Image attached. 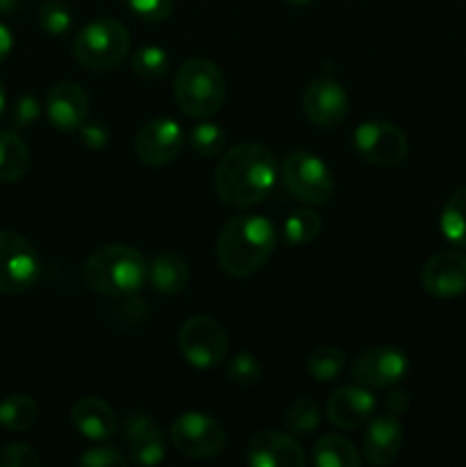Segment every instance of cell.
I'll return each instance as SVG.
<instances>
[{
    "instance_id": "cell-1",
    "label": "cell",
    "mask_w": 466,
    "mask_h": 467,
    "mask_svg": "<svg viewBox=\"0 0 466 467\" xmlns=\"http://www.w3.org/2000/svg\"><path fill=\"white\" fill-rule=\"evenodd\" d=\"M277 181V160L272 150L254 141L233 146L215 169V194L227 208L249 210L272 192Z\"/></svg>"
},
{
    "instance_id": "cell-2",
    "label": "cell",
    "mask_w": 466,
    "mask_h": 467,
    "mask_svg": "<svg viewBox=\"0 0 466 467\" xmlns=\"http://www.w3.org/2000/svg\"><path fill=\"white\" fill-rule=\"evenodd\" d=\"M277 249V228L259 214H240L219 231L215 255L228 276L247 278L259 272Z\"/></svg>"
},
{
    "instance_id": "cell-3",
    "label": "cell",
    "mask_w": 466,
    "mask_h": 467,
    "mask_svg": "<svg viewBox=\"0 0 466 467\" xmlns=\"http://www.w3.org/2000/svg\"><path fill=\"white\" fill-rule=\"evenodd\" d=\"M146 260L128 244H108L96 249L82 267L85 285L110 299L132 296L146 281Z\"/></svg>"
},
{
    "instance_id": "cell-4",
    "label": "cell",
    "mask_w": 466,
    "mask_h": 467,
    "mask_svg": "<svg viewBox=\"0 0 466 467\" xmlns=\"http://www.w3.org/2000/svg\"><path fill=\"white\" fill-rule=\"evenodd\" d=\"M178 108L192 119H210L219 112L227 96V82L215 62L206 57H192L178 67L174 80Z\"/></svg>"
},
{
    "instance_id": "cell-5",
    "label": "cell",
    "mask_w": 466,
    "mask_h": 467,
    "mask_svg": "<svg viewBox=\"0 0 466 467\" xmlns=\"http://www.w3.org/2000/svg\"><path fill=\"white\" fill-rule=\"evenodd\" d=\"M131 48L126 26L114 18H99L78 32L73 39V55L90 71H110L119 67Z\"/></svg>"
},
{
    "instance_id": "cell-6",
    "label": "cell",
    "mask_w": 466,
    "mask_h": 467,
    "mask_svg": "<svg viewBox=\"0 0 466 467\" xmlns=\"http://www.w3.org/2000/svg\"><path fill=\"white\" fill-rule=\"evenodd\" d=\"M281 181L297 201L306 205H324L336 192L332 171L313 153L295 150L281 164Z\"/></svg>"
},
{
    "instance_id": "cell-7",
    "label": "cell",
    "mask_w": 466,
    "mask_h": 467,
    "mask_svg": "<svg viewBox=\"0 0 466 467\" xmlns=\"http://www.w3.org/2000/svg\"><path fill=\"white\" fill-rule=\"evenodd\" d=\"M39 255L27 237L12 228H0V295L16 296L39 278Z\"/></svg>"
},
{
    "instance_id": "cell-8",
    "label": "cell",
    "mask_w": 466,
    "mask_h": 467,
    "mask_svg": "<svg viewBox=\"0 0 466 467\" xmlns=\"http://www.w3.org/2000/svg\"><path fill=\"white\" fill-rule=\"evenodd\" d=\"M172 442L178 454L187 459L208 461L222 454L227 445V431L222 424L210 415L199 410H185L172 422Z\"/></svg>"
},
{
    "instance_id": "cell-9",
    "label": "cell",
    "mask_w": 466,
    "mask_h": 467,
    "mask_svg": "<svg viewBox=\"0 0 466 467\" xmlns=\"http://www.w3.org/2000/svg\"><path fill=\"white\" fill-rule=\"evenodd\" d=\"M178 349L192 368L210 369L227 358V331L217 319L195 315V317L185 319V324L178 331Z\"/></svg>"
},
{
    "instance_id": "cell-10",
    "label": "cell",
    "mask_w": 466,
    "mask_h": 467,
    "mask_svg": "<svg viewBox=\"0 0 466 467\" xmlns=\"http://www.w3.org/2000/svg\"><path fill=\"white\" fill-rule=\"evenodd\" d=\"M355 149L365 162L388 169L405 162L407 153H409V141H407L405 132L393 123L370 119V121L356 126Z\"/></svg>"
},
{
    "instance_id": "cell-11",
    "label": "cell",
    "mask_w": 466,
    "mask_h": 467,
    "mask_svg": "<svg viewBox=\"0 0 466 467\" xmlns=\"http://www.w3.org/2000/svg\"><path fill=\"white\" fill-rule=\"evenodd\" d=\"M409 360L396 347H373L361 351L352 363V381L368 390L391 388L407 377Z\"/></svg>"
},
{
    "instance_id": "cell-12",
    "label": "cell",
    "mask_w": 466,
    "mask_h": 467,
    "mask_svg": "<svg viewBox=\"0 0 466 467\" xmlns=\"http://www.w3.org/2000/svg\"><path fill=\"white\" fill-rule=\"evenodd\" d=\"M420 285L434 299H455L466 292V255L446 249L434 254L420 269Z\"/></svg>"
},
{
    "instance_id": "cell-13",
    "label": "cell",
    "mask_w": 466,
    "mask_h": 467,
    "mask_svg": "<svg viewBox=\"0 0 466 467\" xmlns=\"http://www.w3.org/2000/svg\"><path fill=\"white\" fill-rule=\"evenodd\" d=\"M306 119L318 128H336L347 117V91L334 78H315L302 99Z\"/></svg>"
},
{
    "instance_id": "cell-14",
    "label": "cell",
    "mask_w": 466,
    "mask_h": 467,
    "mask_svg": "<svg viewBox=\"0 0 466 467\" xmlns=\"http://www.w3.org/2000/svg\"><path fill=\"white\" fill-rule=\"evenodd\" d=\"M183 149V130L172 119H151L137 132L135 153L149 167H164L174 162Z\"/></svg>"
},
{
    "instance_id": "cell-15",
    "label": "cell",
    "mask_w": 466,
    "mask_h": 467,
    "mask_svg": "<svg viewBox=\"0 0 466 467\" xmlns=\"http://www.w3.org/2000/svg\"><path fill=\"white\" fill-rule=\"evenodd\" d=\"M123 441H126L131 463L142 467L163 463L164 451H167L164 433L155 424V420L146 413L135 410V413L128 415L126 424H123Z\"/></svg>"
},
{
    "instance_id": "cell-16",
    "label": "cell",
    "mask_w": 466,
    "mask_h": 467,
    "mask_svg": "<svg viewBox=\"0 0 466 467\" xmlns=\"http://www.w3.org/2000/svg\"><path fill=\"white\" fill-rule=\"evenodd\" d=\"M247 463L251 467H302L306 454L292 433L259 431L247 445Z\"/></svg>"
},
{
    "instance_id": "cell-17",
    "label": "cell",
    "mask_w": 466,
    "mask_h": 467,
    "mask_svg": "<svg viewBox=\"0 0 466 467\" xmlns=\"http://www.w3.org/2000/svg\"><path fill=\"white\" fill-rule=\"evenodd\" d=\"M375 409H377V400L373 397V392L356 383L334 390L324 404L327 420L343 431H356L364 427L373 418Z\"/></svg>"
},
{
    "instance_id": "cell-18",
    "label": "cell",
    "mask_w": 466,
    "mask_h": 467,
    "mask_svg": "<svg viewBox=\"0 0 466 467\" xmlns=\"http://www.w3.org/2000/svg\"><path fill=\"white\" fill-rule=\"evenodd\" d=\"M46 114L58 130H80L90 114V96L78 82H58L46 96Z\"/></svg>"
},
{
    "instance_id": "cell-19",
    "label": "cell",
    "mask_w": 466,
    "mask_h": 467,
    "mask_svg": "<svg viewBox=\"0 0 466 467\" xmlns=\"http://www.w3.org/2000/svg\"><path fill=\"white\" fill-rule=\"evenodd\" d=\"M402 450V424L397 415L384 410L382 415L370 420L361 442V454L365 463L375 467L391 465Z\"/></svg>"
},
{
    "instance_id": "cell-20",
    "label": "cell",
    "mask_w": 466,
    "mask_h": 467,
    "mask_svg": "<svg viewBox=\"0 0 466 467\" xmlns=\"http://www.w3.org/2000/svg\"><path fill=\"white\" fill-rule=\"evenodd\" d=\"M73 429L80 433L87 441H108V438L117 436L119 431V418L114 413L112 406L108 401L99 400V397H82L71 406Z\"/></svg>"
},
{
    "instance_id": "cell-21",
    "label": "cell",
    "mask_w": 466,
    "mask_h": 467,
    "mask_svg": "<svg viewBox=\"0 0 466 467\" xmlns=\"http://www.w3.org/2000/svg\"><path fill=\"white\" fill-rule=\"evenodd\" d=\"M151 287L160 295H181L190 285V265L178 254H160L146 269Z\"/></svg>"
},
{
    "instance_id": "cell-22",
    "label": "cell",
    "mask_w": 466,
    "mask_h": 467,
    "mask_svg": "<svg viewBox=\"0 0 466 467\" xmlns=\"http://www.w3.org/2000/svg\"><path fill=\"white\" fill-rule=\"evenodd\" d=\"M30 149L16 130L0 128V182L9 185L30 171Z\"/></svg>"
},
{
    "instance_id": "cell-23",
    "label": "cell",
    "mask_w": 466,
    "mask_h": 467,
    "mask_svg": "<svg viewBox=\"0 0 466 467\" xmlns=\"http://www.w3.org/2000/svg\"><path fill=\"white\" fill-rule=\"evenodd\" d=\"M313 463L318 467H356L361 454L347 438L329 433L313 445Z\"/></svg>"
},
{
    "instance_id": "cell-24",
    "label": "cell",
    "mask_w": 466,
    "mask_h": 467,
    "mask_svg": "<svg viewBox=\"0 0 466 467\" xmlns=\"http://www.w3.org/2000/svg\"><path fill=\"white\" fill-rule=\"evenodd\" d=\"M37 401L27 395H9L0 401V427L9 433L30 431L37 422Z\"/></svg>"
},
{
    "instance_id": "cell-25",
    "label": "cell",
    "mask_w": 466,
    "mask_h": 467,
    "mask_svg": "<svg viewBox=\"0 0 466 467\" xmlns=\"http://www.w3.org/2000/svg\"><path fill=\"white\" fill-rule=\"evenodd\" d=\"M441 231L450 244L466 249V187L452 192L443 205Z\"/></svg>"
},
{
    "instance_id": "cell-26",
    "label": "cell",
    "mask_w": 466,
    "mask_h": 467,
    "mask_svg": "<svg viewBox=\"0 0 466 467\" xmlns=\"http://www.w3.org/2000/svg\"><path fill=\"white\" fill-rule=\"evenodd\" d=\"M320 420H323L320 406L311 397L295 400L283 413V424L292 436H309L320 427Z\"/></svg>"
},
{
    "instance_id": "cell-27",
    "label": "cell",
    "mask_w": 466,
    "mask_h": 467,
    "mask_svg": "<svg viewBox=\"0 0 466 467\" xmlns=\"http://www.w3.org/2000/svg\"><path fill=\"white\" fill-rule=\"evenodd\" d=\"M320 231H323V219L313 210H295L283 222V237L292 246L309 244L320 235Z\"/></svg>"
},
{
    "instance_id": "cell-28",
    "label": "cell",
    "mask_w": 466,
    "mask_h": 467,
    "mask_svg": "<svg viewBox=\"0 0 466 467\" xmlns=\"http://www.w3.org/2000/svg\"><path fill=\"white\" fill-rule=\"evenodd\" d=\"M343 369H345V354L336 347H320L306 360V372L313 381L320 383L334 381L341 377Z\"/></svg>"
},
{
    "instance_id": "cell-29",
    "label": "cell",
    "mask_w": 466,
    "mask_h": 467,
    "mask_svg": "<svg viewBox=\"0 0 466 467\" xmlns=\"http://www.w3.org/2000/svg\"><path fill=\"white\" fill-rule=\"evenodd\" d=\"M190 146L201 158H215L227 146V132L217 123L204 121L190 130Z\"/></svg>"
},
{
    "instance_id": "cell-30",
    "label": "cell",
    "mask_w": 466,
    "mask_h": 467,
    "mask_svg": "<svg viewBox=\"0 0 466 467\" xmlns=\"http://www.w3.org/2000/svg\"><path fill=\"white\" fill-rule=\"evenodd\" d=\"M169 68V55L160 46H142L132 55V71L144 80H160Z\"/></svg>"
},
{
    "instance_id": "cell-31",
    "label": "cell",
    "mask_w": 466,
    "mask_h": 467,
    "mask_svg": "<svg viewBox=\"0 0 466 467\" xmlns=\"http://www.w3.org/2000/svg\"><path fill=\"white\" fill-rule=\"evenodd\" d=\"M37 16H39V26L44 27V32H48L53 36L67 35L73 23L71 9L62 0H46V3H41Z\"/></svg>"
},
{
    "instance_id": "cell-32",
    "label": "cell",
    "mask_w": 466,
    "mask_h": 467,
    "mask_svg": "<svg viewBox=\"0 0 466 467\" xmlns=\"http://www.w3.org/2000/svg\"><path fill=\"white\" fill-rule=\"evenodd\" d=\"M227 374L233 383H238L242 388H249L260 381V377H263V365L259 363V358L254 354L240 351V354H236L228 360Z\"/></svg>"
},
{
    "instance_id": "cell-33",
    "label": "cell",
    "mask_w": 466,
    "mask_h": 467,
    "mask_svg": "<svg viewBox=\"0 0 466 467\" xmlns=\"http://www.w3.org/2000/svg\"><path fill=\"white\" fill-rule=\"evenodd\" d=\"M41 456L26 442H9L0 450V467H39Z\"/></svg>"
},
{
    "instance_id": "cell-34",
    "label": "cell",
    "mask_w": 466,
    "mask_h": 467,
    "mask_svg": "<svg viewBox=\"0 0 466 467\" xmlns=\"http://www.w3.org/2000/svg\"><path fill=\"white\" fill-rule=\"evenodd\" d=\"M80 465L85 467H123L128 463L126 456L114 445H96L80 454Z\"/></svg>"
},
{
    "instance_id": "cell-35",
    "label": "cell",
    "mask_w": 466,
    "mask_h": 467,
    "mask_svg": "<svg viewBox=\"0 0 466 467\" xmlns=\"http://www.w3.org/2000/svg\"><path fill=\"white\" fill-rule=\"evenodd\" d=\"M41 117V105L37 100L35 94H23L18 96L16 103L12 105V112H9V119H12L14 128H30L39 121Z\"/></svg>"
},
{
    "instance_id": "cell-36",
    "label": "cell",
    "mask_w": 466,
    "mask_h": 467,
    "mask_svg": "<svg viewBox=\"0 0 466 467\" xmlns=\"http://www.w3.org/2000/svg\"><path fill=\"white\" fill-rule=\"evenodd\" d=\"M131 12L146 23H160L169 18L174 0H126Z\"/></svg>"
},
{
    "instance_id": "cell-37",
    "label": "cell",
    "mask_w": 466,
    "mask_h": 467,
    "mask_svg": "<svg viewBox=\"0 0 466 467\" xmlns=\"http://www.w3.org/2000/svg\"><path fill=\"white\" fill-rule=\"evenodd\" d=\"M407 409H409V397H407V392L402 390L391 392V395L387 397V401H384V410L391 415H397V418H400Z\"/></svg>"
},
{
    "instance_id": "cell-38",
    "label": "cell",
    "mask_w": 466,
    "mask_h": 467,
    "mask_svg": "<svg viewBox=\"0 0 466 467\" xmlns=\"http://www.w3.org/2000/svg\"><path fill=\"white\" fill-rule=\"evenodd\" d=\"M82 140H85L87 146L91 149H101V146L108 144V132L101 126H82Z\"/></svg>"
},
{
    "instance_id": "cell-39",
    "label": "cell",
    "mask_w": 466,
    "mask_h": 467,
    "mask_svg": "<svg viewBox=\"0 0 466 467\" xmlns=\"http://www.w3.org/2000/svg\"><path fill=\"white\" fill-rule=\"evenodd\" d=\"M14 48V35L9 32V27L5 23H0V62L12 53Z\"/></svg>"
},
{
    "instance_id": "cell-40",
    "label": "cell",
    "mask_w": 466,
    "mask_h": 467,
    "mask_svg": "<svg viewBox=\"0 0 466 467\" xmlns=\"http://www.w3.org/2000/svg\"><path fill=\"white\" fill-rule=\"evenodd\" d=\"M23 0H0V14L3 16H14V14L21 12Z\"/></svg>"
},
{
    "instance_id": "cell-41",
    "label": "cell",
    "mask_w": 466,
    "mask_h": 467,
    "mask_svg": "<svg viewBox=\"0 0 466 467\" xmlns=\"http://www.w3.org/2000/svg\"><path fill=\"white\" fill-rule=\"evenodd\" d=\"M5 108H7V89H5L3 80H0V117L5 114Z\"/></svg>"
},
{
    "instance_id": "cell-42",
    "label": "cell",
    "mask_w": 466,
    "mask_h": 467,
    "mask_svg": "<svg viewBox=\"0 0 466 467\" xmlns=\"http://www.w3.org/2000/svg\"><path fill=\"white\" fill-rule=\"evenodd\" d=\"M288 5H292V7H304V5H311L313 0H286Z\"/></svg>"
}]
</instances>
